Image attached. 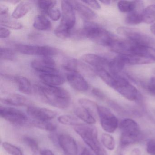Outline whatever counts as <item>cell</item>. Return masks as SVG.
I'll return each instance as SVG.
<instances>
[{
  "mask_svg": "<svg viewBox=\"0 0 155 155\" xmlns=\"http://www.w3.org/2000/svg\"><path fill=\"white\" fill-rule=\"evenodd\" d=\"M83 3H85L92 8L95 10H99L101 8V6L99 2L96 1H82Z\"/></svg>",
  "mask_w": 155,
  "mask_h": 155,
  "instance_id": "obj_46",
  "label": "cell"
},
{
  "mask_svg": "<svg viewBox=\"0 0 155 155\" xmlns=\"http://www.w3.org/2000/svg\"><path fill=\"white\" fill-rule=\"evenodd\" d=\"M0 17L1 18L9 17L8 8L7 6L2 4H1L0 5Z\"/></svg>",
  "mask_w": 155,
  "mask_h": 155,
  "instance_id": "obj_45",
  "label": "cell"
},
{
  "mask_svg": "<svg viewBox=\"0 0 155 155\" xmlns=\"http://www.w3.org/2000/svg\"><path fill=\"white\" fill-rule=\"evenodd\" d=\"M150 30L152 33L155 35V23L152 24L150 27Z\"/></svg>",
  "mask_w": 155,
  "mask_h": 155,
  "instance_id": "obj_50",
  "label": "cell"
},
{
  "mask_svg": "<svg viewBox=\"0 0 155 155\" xmlns=\"http://www.w3.org/2000/svg\"><path fill=\"white\" fill-rule=\"evenodd\" d=\"M62 19L59 25L65 28L71 30L76 23L74 9L70 1H62L61 2Z\"/></svg>",
  "mask_w": 155,
  "mask_h": 155,
  "instance_id": "obj_10",
  "label": "cell"
},
{
  "mask_svg": "<svg viewBox=\"0 0 155 155\" xmlns=\"http://www.w3.org/2000/svg\"><path fill=\"white\" fill-rule=\"evenodd\" d=\"M0 58L3 60L13 61L15 58V53L14 51L7 48H0Z\"/></svg>",
  "mask_w": 155,
  "mask_h": 155,
  "instance_id": "obj_37",
  "label": "cell"
},
{
  "mask_svg": "<svg viewBox=\"0 0 155 155\" xmlns=\"http://www.w3.org/2000/svg\"><path fill=\"white\" fill-rule=\"evenodd\" d=\"M126 23L129 25H135L142 22L141 12L133 11L129 13L125 20Z\"/></svg>",
  "mask_w": 155,
  "mask_h": 155,
  "instance_id": "obj_32",
  "label": "cell"
},
{
  "mask_svg": "<svg viewBox=\"0 0 155 155\" xmlns=\"http://www.w3.org/2000/svg\"><path fill=\"white\" fill-rule=\"evenodd\" d=\"M34 87V94L38 95L44 102L49 105L58 108L65 109L70 104V94L64 89L45 85L35 86Z\"/></svg>",
  "mask_w": 155,
  "mask_h": 155,
  "instance_id": "obj_1",
  "label": "cell"
},
{
  "mask_svg": "<svg viewBox=\"0 0 155 155\" xmlns=\"http://www.w3.org/2000/svg\"><path fill=\"white\" fill-rule=\"evenodd\" d=\"M96 73L107 85L114 89L117 82V77L113 76L106 69H97Z\"/></svg>",
  "mask_w": 155,
  "mask_h": 155,
  "instance_id": "obj_22",
  "label": "cell"
},
{
  "mask_svg": "<svg viewBox=\"0 0 155 155\" xmlns=\"http://www.w3.org/2000/svg\"><path fill=\"white\" fill-rule=\"evenodd\" d=\"M58 120L61 124L68 126H74L79 123L78 122L77 119L68 115L60 116L58 117Z\"/></svg>",
  "mask_w": 155,
  "mask_h": 155,
  "instance_id": "obj_38",
  "label": "cell"
},
{
  "mask_svg": "<svg viewBox=\"0 0 155 155\" xmlns=\"http://www.w3.org/2000/svg\"><path fill=\"white\" fill-rule=\"evenodd\" d=\"M88 39L101 46L109 48L115 38L107 31L98 25L90 31Z\"/></svg>",
  "mask_w": 155,
  "mask_h": 155,
  "instance_id": "obj_9",
  "label": "cell"
},
{
  "mask_svg": "<svg viewBox=\"0 0 155 155\" xmlns=\"http://www.w3.org/2000/svg\"><path fill=\"white\" fill-rule=\"evenodd\" d=\"M31 67L40 73H58L55 61L50 57L33 60Z\"/></svg>",
  "mask_w": 155,
  "mask_h": 155,
  "instance_id": "obj_11",
  "label": "cell"
},
{
  "mask_svg": "<svg viewBox=\"0 0 155 155\" xmlns=\"http://www.w3.org/2000/svg\"><path fill=\"white\" fill-rule=\"evenodd\" d=\"M1 24L6 28H9L14 30L21 29L23 28V25L20 22L15 20L11 19L10 17L1 18Z\"/></svg>",
  "mask_w": 155,
  "mask_h": 155,
  "instance_id": "obj_30",
  "label": "cell"
},
{
  "mask_svg": "<svg viewBox=\"0 0 155 155\" xmlns=\"http://www.w3.org/2000/svg\"><path fill=\"white\" fill-rule=\"evenodd\" d=\"M27 112L34 120L37 121H50L57 115V112L52 110L33 106L28 107Z\"/></svg>",
  "mask_w": 155,
  "mask_h": 155,
  "instance_id": "obj_12",
  "label": "cell"
},
{
  "mask_svg": "<svg viewBox=\"0 0 155 155\" xmlns=\"http://www.w3.org/2000/svg\"><path fill=\"white\" fill-rule=\"evenodd\" d=\"M11 32L9 30L4 27H1L0 29V38H7L9 37Z\"/></svg>",
  "mask_w": 155,
  "mask_h": 155,
  "instance_id": "obj_47",
  "label": "cell"
},
{
  "mask_svg": "<svg viewBox=\"0 0 155 155\" xmlns=\"http://www.w3.org/2000/svg\"><path fill=\"white\" fill-rule=\"evenodd\" d=\"M114 90L128 100L141 102L143 97L138 90L125 79L117 76V82Z\"/></svg>",
  "mask_w": 155,
  "mask_h": 155,
  "instance_id": "obj_5",
  "label": "cell"
},
{
  "mask_svg": "<svg viewBox=\"0 0 155 155\" xmlns=\"http://www.w3.org/2000/svg\"><path fill=\"white\" fill-rule=\"evenodd\" d=\"M40 79L44 85L58 87L65 83V79L58 73H40Z\"/></svg>",
  "mask_w": 155,
  "mask_h": 155,
  "instance_id": "obj_17",
  "label": "cell"
},
{
  "mask_svg": "<svg viewBox=\"0 0 155 155\" xmlns=\"http://www.w3.org/2000/svg\"><path fill=\"white\" fill-rule=\"evenodd\" d=\"M48 15L52 20L57 21L60 18L61 13L59 10L56 8H53L50 11Z\"/></svg>",
  "mask_w": 155,
  "mask_h": 155,
  "instance_id": "obj_41",
  "label": "cell"
},
{
  "mask_svg": "<svg viewBox=\"0 0 155 155\" xmlns=\"http://www.w3.org/2000/svg\"><path fill=\"white\" fill-rule=\"evenodd\" d=\"M80 106L87 110L93 116H95L96 113L97 114V108L98 105L94 101L87 98H81L78 100Z\"/></svg>",
  "mask_w": 155,
  "mask_h": 155,
  "instance_id": "obj_28",
  "label": "cell"
},
{
  "mask_svg": "<svg viewBox=\"0 0 155 155\" xmlns=\"http://www.w3.org/2000/svg\"><path fill=\"white\" fill-rule=\"evenodd\" d=\"M101 2L105 5H109L110 3V1H101Z\"/></svg>",
  "mask_w": 155,
  "mask_h": 155,
  "instance_id": "obj_51",
  "label": "cell"
},
{
  "mask_svg": "<svg viewBox=\"0 0 155 155\" xmlns=\"http://www.w3.org/2000/svg\"><path fill=\"white\" fill-rule=\"evenodd\" d=\"M14 81L21 93L27 95L34 94V87H32L30 81L23 76H17L14 78Z\"/></svg>",
  "mask_w": 155,
  "mask_h": 155,
  "instance_id": "obj_20",
  "label": "cell"
},
{
  "mask_svg": "<svg viewBox=\"0 0 155 155\" xmlns=\"http://www.w3.org/2000/svg\"><path fill=\"white\" fill-rule=\"evenodd\" d=\"M15 50L21 54L31 56H40L42 57H50L57 55L58 51L56 48L50 46H36L25 44H16Z\"/></svg>",
  "mask_w": 155,
  "mask_h": 155,
  "instance_id": "obj_6",
  "label": "cell"
},
{
  "mask_svg": "<svg viewBox=\"0 0 155 155\" xmlns=\"http://www.w3.org/2000/svg\"><path fill=\"white\" fill-rule=\"evenodd\" d=\"M40 155H55L52 151L49 149H44L41 151Z\"/></svg>",
  "mask_w": 155,
  "mask_h": 155,
  "instance_id": "obj_48",
  "label": "cell"
},
{
  "mask_svg": "<svg viewBox=\"0 0 155 155\" xmlns=\"http://www.w3.org/2000/svg\"><path fill=\"white\" fill-rule=\"evenodd\" d=\"M117 32L136 44L150 47L155 43V40L149 35L128 27H119L117 29Z\"/></svg>",
  "mask_w": 155,
  "mask_h": 155,
  "instance_id": "obj_4",
  "label": "cell"
},
{
  "mask_svg": "<svg viewBox=\"0 0 155 155\" xmlns=\"http://www.w3.org/2000/svg\"><path fill=\"white\" fill-rule=\"evenodd\" d=\"M54 33L60 38L66 39L71 36V30L67 29L59 25L54 31Z\"/></svg>",
  "mask_w": 155,
  "mask_h": 155,
  "instance_id": "obj_39",
  "label": "cell"
},
{
  "mask_svg": "<svg viewBox=\"0 0 155 155\" xmlns=\"http://www.w3.org/2000/svg\"><path fill=\"white\" fill-rule=\"evenodd\" d=\"M147 89L150 93L155 95V77H152L150 79L147 86Z\"/></svg>",
  "mask_w": 155,
  "mask_h": 155,
  "instance_id": "obj_42",
  "label": "cell"
},
{
  "mask_svg": "<svg viewBox=\"0 0 155 155\" xmlns=\"http://www.w3.org/2000/svg\"><path fill=\"white\" fill-rule=\"evenodd\" d=\"M80 155H92L90 150L87 148H85Z\"/></svg>",
  "mask_w": 155,
  "mask_h": 155,
  "instance_id": "obj_49",
  "label": "cell"
},
{
  "mask_svg": "<svg viewBox=\"0 0 155 155\" xmlns=\"http://www.w3.org/2000/svg\"><path fill=\"white\" fill-rule=\"evenodd\" d=\"M51 26L50 21L43 14L37 15L34 19L33 26L38 30H48L51 28Z\"/></svg>",
  "mask_w": 155,
  "mask_h": 155,
  "instance_id": "obj_26",
  "label": "cell"
},
{
  "mask_svg": "<svg viewBox=\"0 0 155 155\" xmlns=\"http://www.w3.org/2000/svg\"><path fill=\"white\" fill-rule=\"evenodd\" d=\"M120 145L127 147L140 141L142 133L138 123L130 118H126L120 122Z\"/></svg>",
  "mask_w": 155,
  "mask_h": 155,
  "instance_id": "obj_3",
  "label": "cell"
},
{
  "mask_svg": "<svg viewBox=\"0 0 155 155\" xmlns=\"http://www.w3.org/2000/svg\"><path fill=\"white\" fill-rule=\"evenodd\" d=\"M79 61L73 58H66L63 62V68L65 70L68 71H78Z\"/></svg>",
  "mask_w": 155,
  "mask_h": 155,
  "instance_id": "obj_34",
  "label": "cell"
},
{
  "mask_svg": "<svg viewBox=\"0 0 155 155\" xmlns=\"http://www.w3.org/2000/svg\"><path fill=\"white\" fill-rule=\"evenodd\" d=\"M102 145L107 149L113 150L115 148V141L114 138L108 133H103L101 136Z\"/></svg>",
  "mask_w": 155,
  "mask_h": 155,
  "instance_id": "obj_33",
  "label": "cell"
},
{
  "mask_svg": "<svg viewBox=\"0 0 155 155\" xmlns=\"http://www.w3.org/2000/svg\"><path fill=\"white\" fill-rule=\"evenodd\" d=\"M144 55L155 61V48L151 47H147Z\"/></svg>",
  "mask_w": 155,
  "mask_h": 155,
  "instance_id": "obj_43",
  "label": "cell"
},
{
  "mask_svg": "<svg viewBox=\"0 0 155 155\" xmlns=\"http://www.w3.org/2000/svg\"><path fill=\"white\" fill-rule=\"evenodd\" d=\"M57 4L56 1H38V8L43 14H47L50 11L54 8Z\"/></svg>",
  "mask_w": 155,
  "mask_h": 155,
  "instance_id": "obj_31",
  "label": "cell"
},
{
  "mask_svg": "<svg viewBox=\"0 0 155 155\" xmlns=\"http://www.w3.org/2000/svg\"><path fill=\"white\" fill-rule=\"evenodd\" d=\"M24 143L31 150L34 154H37L39 151V145L38 141L34 138L31 137H24L23 138Z\"/></svg>",
  "mask_w": 155,
  "mask_h": 155,
  "instance_id": "obj_35",
  "label": "cell"
},
{
  "mask_svg": "<svg viewBox=\"0 0 155 155\" xmlns=\"http://www.w3.org/2000/svg\"><path fill=\"white\" fill-rule=\"evenodd\" d=\"M142 22L151 24L155 21V5L148 6L141 12Z\"/></svg>",
  "mask_w": 155,
  "mask_h": 155,
  "instance_id": "obj_27",
  "label": "cell"
},
{
  "mask_svg": "<svg viewBox=\"0 0 155 155\" xmlns=\"http://www.w3.org/2000/svg\"><path fill=\"white\" fill-rule=\"evenodd\" d=\"M91 92L94 96L97 97L99 99L101 100L105 99V98H106V96H105V94L99 89L97 88H94L92 89Z\"/></svg>",
  "mask_w": 155,
  "mask_h": 155,
  "instance_id": "obj_44",
  "label": "cell"
},
{
  "mask_svg": "<svg viewBox=\"0 0 155 155\" xmlns=\"http://www.w3.org/2000/svg\"><path fill=\"white\" fill-rule=\"evenodd\" d=\"M97 115L101 125L106 132L112 133L116 131L118 127V120L108 108L98 105Z\"/></svg>",
  "mask_w": 155,
  "mask_h": 155,
  "instance_id": "obj_7",
  "label": "cell"
},
{
  "mask_svg": "<svg viewBox=\"0 0 155 155\" xmlns=\"http://www.w3.org/2000/svg\"><path fill=\"white\" fill-rule=\"evenodd\" d=\"M2 103L15 107H27L32 106V102L25 96L16 93H10L1 97Z\"/></svg>",
  "mask_w": 155,
  "mask_h": 155,
  "instance_id": "obj_15",
  "label": "cell"
},
{
  "mask_svg": "<svg viewBox=\"0 0 155 155\" xmlns=\"http://www.w3.org/2000/svg\"><path fill=\"white\" fill-rule=\"evenodd\" d=\"M121 55L125 61L126 65H144L155 62L152 59L144 55L139 54Z\"/></svg>",
  "mask_w": 155,
  "mask_h": 155,
  "instance_id": "obj_18",
  "label": "cell"
},
{
  "mask_svg": "<svg viewBox=\"0 0 155 155\" xmlns=\"http://www.w3.org/2000/svg\"><path fill=\"white\" fill-rule=\"evenodd\" d=\"M122 155V154H120V155Z\"/></svg>",
  "mask_w": 155,
  "mask_h": 155,
  "instance_id": "obj_52",
  "label": "cell"
},
{
  "mask_svg": "<svg viewBox=\"0 0 155 155\" xmlns=\"http://www.w3.org/2000/svg\"><path fill=\"white\" fill-rule=\"evenodd\" d=\"M32 124L36 127L41 129L47 131H55L57 129V126L55 123L51 121H32Z\"/></svg>",
  "mask_w": 155,
  "mask_h": 155,
  "instance_id": "obj_29",
  "label": "cell"
},
{
  "mask_svg": "<svg viewBox=\"0 0 155 155\" xmlns=\"http://www.w3.org/2000/svg\"><path fill=\"white\" fill-rule=\"evenodd\" d=\"M117 7L121 12L129 13L140 10V1H120L118 2Z\"/></svg>",
  "mask_w": 155,
  "mask_h": 155,
  "instance_id": "obj_25",
  "label": "cell"
},
{
  "mask_svg": "<svg viewBox=\"0 0 155 155\" xmlns=\"http://www.w3.org/2000/svg\"><path fill=\"white\" fill-rule=\"evenodd\" d=\"M67 79L69 85L76 91L85 92L88 90V83L77 71L68 72Z\"/></svg>",
  "mask_w": 155,
  "mask_h": 155,
  "instance_id": "obj_13",
  "label": "cell"
},
{
  "mask_svg": "<svg viewBox=\"0 0 155 155\" xmlns=\"http://www.w3.org/2000/svg\"><path fill=\"white\" fill-rule=\"evenodd\" d=\"M81 59L89 65L94 67L96 70L108 68L110 61L101 56L92 53L84 54L81 56Z\"/></svg>",
  "mask_w": 155,
  "mask_h": 155,
  "instance_id": "obj_16",
  "label": "cell"
},
{
  "mask_svg": "<svg viewBox=\"0 0 155 155\" xmlns=\"http://www.w3.org/2000/svg\"><path fill=\"white\" fill-rule=\"evenodd\" d=\"M60 147L67 155H77L78 147L74 138L68 134H61L58 137Z\"/></svg>",
  "mask_w": 155,
  "mask_h": 155,
  "instance_id": "obj_14",
  "label": "cell"
},
{
  "mask_svg": "<svg viewBox=\"0 0 155 155\" xmlns=\"http://www.w3.org/2000/svg\"><path fill=\"white\" fill-rule=\"evenodd\" d=\"M75 131L90 148L96 155H108L98 137L96 127L91 125L78 123L74 126Z\"/></svg>",
  "mask_w": 155,
  "mask_h": 155,
  "instance_id": "obj_2",
  "label": "cell"
},
{
  "mask_svg": "<svg viewBox=\"0 0 155 155\" xmlns=\"http://www.w3.org/2000/svg\"><path fill=\"white\" fill-rule=\"evenodd\" d=\"M74 9L87 20H92L97 18V14L91 9L84 5L83 3L76 1H70Z\"/></svg>",
  "mask_w": 155,
  "mask_h": 155,
  "instance_id": "obj_19",
  "label": "cell"
},
{
  "mask_svg": "<svg viewBox=\"0 0 155 155\" xmlns=\"http://www.w3.org/2000/svg\"><path fill=\"white\" fill-rule=\"evenodd\" d=\"M32 8V3L29 2L22 1L20 2L12 14V18L18 19L23 18L29 12Z\"/></svg>",
  "mask_w": 155,
  "mask_h": 155,
  "instance_id": "obj_24",
  "label": "cell"
},
{
  "mask_svg": "<svg viewBox=\"0 0 155 155\" xmlns=\"http://www.w3.org/2000/svg\"><path fill=\"white\" fill-rule=\"evenodd\" d=\"M1 117L12 124L17 125H25L29 121L28 116L21 110L9 107H0Z\"/></svg>",
  "mask_w": 155,
  "mask_h": 155,
  "instance_id": "obj_8",
  "label": "cell"
},
{
  "mask_svg": "<svg viewBox=\"0 0 155 155\" xmlns=\"http://www.w3.org/2000/svg\"><path fill=\"white\" fill-rule=\"evenodd\" d=\"M126 65L122 56L121 55H119L111 61H110L108 68L110 72L113 76L117 77Z\"/></svg>",
  "mask_w": 155,
  "mask_h": 155,
  "instance_id": "obj_21",
  "label": "cell"
},
{
  "mask_svg": "<svg viewBox=\"0 0 155 155\" xmlns=\"http://www.w3.org/2000/svg\"><path fill=\"white\" fill-rule=\"evenodd\" d=\"M74 112L78 117L86 122V124L92 125L96 123L95 116L81 106L75 108Z\"/></svg>",
  "mask_w": 155,
  "mask_h": 155,
  "instance_id": "obj_23",
  "label": "cell"
},
{
  "mask_svg": "<svg viewBox=\"0 0 155 155\" xmlns=\"http://www.w3.org/2000/svg\"><path fill=\"white\" fill-rule=\"evenodd\" d=\"M4 149L11 155H23L21 150L8 142H3L2 144Z\"/></svg>",
  "mask_w": 155,
  "mask_h": 155,
  "instance_id": "obj_36",
  "label": "cell"
},
{
  "mask_svg": "<svg viewBox=\"0 0 155 155\" xmlns=\"http://www.w3.org/2000/svg\"><path fill=\"white\" fill-rule=\"evenodd\" d=\"M146 151L150 155H155V140L151 139L146 144Z\"/></svg>",
  "mask_w": 155,
  "mask_h": 155,
  "instance_id": "obj_40",
  "label": "cell"
}]
</instances>
